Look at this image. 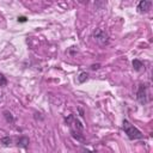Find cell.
Instances as JSON below:
<instances>
[{
    "label": "cell",
    "mask_w": 153,
    "mask_h": 153,
    "mask_svg": "<svg viewBox=\"0 0 153 153\" xmlns=\"http://www.w3.org/2000/svg\"><path fill=\"white\" fill-rule=\"evenodd\" d=\"M65 122H66V124H68L72 136L75 137L76 140H79V141H82L84 140V136H82L84 126H82V123L74 115H69L68 117H66Z\"/></svg>",
    "instance_id": "1"
},
{
    "label": "cell",
    "mask_w": 153,
    "mask_h": 153,
    "mask_svg": "<svg viewBox=\"0 0 153 153\" xmlns=\"http://www.w3.org/2000/svg\"><path fill=\"white\" fill-rule=\"evenodd\" d=\"M123 130L127 134V136H128L129 140H139V139H142L143 137V134L136 127H134L128 120H124L123 121Z\"/></svg>",
    "instance_id": "2"
},
{
    "label": "cell",
    "mask_w": 153,
    "mask_h": 153,
    "mask_svg": "<svg viewBox=\"0 0 153 153\" xmlns=\"http://www.w3.org/2000/svg\"><path fill=\"white\" fill-rule=\"evenodd\" d=\"M93 38L96 39V42L99 45H106L109 43V35L106 33V31H104L102 29H97L93 32Z\"/></svg>",
    "instance_id": "3"
},
{
    "label": "cell",
    "mask_w": 153,
    "mask_h": 153,
    "mask_svg": "<svg viewBox=\"0 0 153 153\" xmlns=\"http://www.w3.org/2000/svg\"><path fill=\"white\" fill-rule=\"evenodd\" d=\"M136 99L140 104H146L147 103V87L145 84H140L136 91Z\"/></svg>",
    "instance_id": "4"
},
{
    "label": "cell",
    "mask_w": 153,
    "mask_h": 153,
    "mask_svg": "<svg viewBox=\"0 0 153 153\" xmlns=\"http://www.w3.org/2000/svg\"><path fill=\"white\" fill-rule=\"evenodd\" d=\"M151 5H152L151 1H148V0H141V1L137 4V12H139V13H145V12H147V11L149 10Z\"/></svg>",
    "instance_id": "5"
},
{
    "label": "cell",
    "mask_w": 153,
    "mask_h": 153,
    "mask_svg": "<svg viewBox=\"0 0 153 153\" xmlns=\"http://www.w3.org/2000/svg\"><path fill=\"white\" fill-rule=\"evenodd\" d=\"M29 145V139L26 136H22L17 140V146L18 147H22V148H26Z\"/></svg>",
    "instance_id": "6"
},
{
    "label": "cell",
    "mask_w": 153,
    "mask_h": 153,
    "mask_svg": "<svg viewBox=\"0 0 153 153\" xmlns=\"http://www.w3.org/2000/svg\"><path fill=\"white\" fill-rule=\"evenodd\" d=\"M131 65H133V68H134L135 71H140V69L143 67V63H142L140 60H137V59H134L133 62H131Z\"/></svg>",
    "instance_id": "7"
},
{
    "label": "cell",
    "mask_w": 153,
    "mask_h": 153,
    "mask_svg": "<svg viewBox=\"0 0 153 153\" xmlns=\"http://www.w3.org/2000/svg\"><path fill=\"white\" fill-rule=\"evenodd\" d=\"M2 114H4V117H5V120H6L8 123H13V122H14V117H13V115H12L10 111L5 110Z\"/></svg>",
    "instance_id": "8"
},
{
    "label": "cell",
    "mask_w": 153,
    "mask_h": 153,
    "mask_svg": "<svg viewBox=\"0 0 153 153\" xmlns=\"http://www.w3.org/2000/svg\"><path fill=\"white\" fill-rule=\"evenodd\" d=\"M87 79H88V74H87L86 72H81V73L79 74V76H78V81H79L80 84L85 82Z\"/></svg>",
    "instance_id": "9"
},
{
    "label": "cell",
    "mask_w": 153,
    "mask_h": 153,
    "mask_svg": "<svg viewBox=\"0 0 153 153\" xmlns=\"http://www.w3.org/2000/svg\"><path fill=\"white\" fill-rule=\"evenodd\" d=\"M1 143L2 145H5V146H8V145H11L12 143V139L10 137V136H5V137H1Z\"/></svg>",
    "instance_id": "10"
},
{
    "label": "cell",
    "mask_w": 153,
    "mask_h": 153,
    "mask_svg": "<svg viewBox=\"0 0 153 153\" xmlns=\"http://www.w3.org/2000/svg\"><path fill=\"white\" fill-rule=\"evenodd\" d=\"M7 85V79H6V76L2 74V73H0V86L2 87V86H6Z\"/></svg>",
    "instance_id": "11"
},
{
    "label": "cell",
    "mask_w": 153,
    "mask_h": 153,
    "mask_svg": "<svg viewBox=\"0 0 153 153\" xmlns=\"http://www.w3.org/2000/svg\"><path fill=\"white\" fill-rule=\"evenodd\" d=\"M81 153H97L96 151H90L87 148H81Z\"/></svg>",
    "instance_id": "12"
},
{
    "label": "cell",
    "mask_w": 153,
    "mask_h": 153,
    "mask_svg": "<svg viewBox=\"0 0 153 153\" xmlns=\"http://www.w3.org/2000/svg\"><path fill=\"white\" fill-rule=\"evenodd\" d=\"M18 22L19 23H25L26 22V17H23V16L22 17H18Z\"/></svg>",
    "instance_id": "13"
},
{
    "label": "cell",
    "mask_w": 153,
    "mask_h": 153,
    "mask_svg": "<svg viewBox=\"0 0 153 153\" xmlns=\"http://www.w3.org/2000/svg\"><path fill=\"white\" fill-rule=\"evenodd\" d=\"M91 68H92V69H98V68H99V65H92Z\"/></svg>",
    "instance_id": "14"
}]
</instances>
